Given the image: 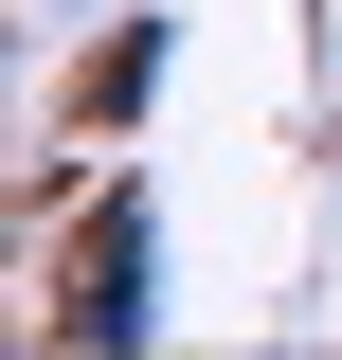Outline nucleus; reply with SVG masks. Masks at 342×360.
<instances>
[{
    "instance_id": "obj_1",
    "label": "nucleus",
    "mask_w": 342,
    "mask_h": 360,
    "mask_svg": "<svg viewBox=\"0 0 342 360\" xmlns=\"http://www.w3.org/2000/svg\"><path fill=\"white\" fill-rule=\"evenodd\" d=\"M37 342H163V198L144 180H90L72 198V234H54V270H37Z\"/></svg>"
},
{
    "instance_id": "obj_2",
    "label": "nucleus",
    "mask_w": 342,
    "mask_h": 360,
    "mask_svg": "<svg viewBox=\"0 0 342 360\" xmlns=\"http://www.w3.org/2000/svg\"><path fill=\"white\" fill-rule=\"evenodd\" d=\"M163 54H180V37H163V0H127L108 37L72 54V127H90V144H127V127H144V90H163Z\"/></svg>"
}]
</instances>
